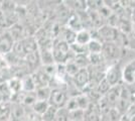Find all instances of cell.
<instances>
[{"label": "cell", "mask_w": 135, "mask_h": 121, "mask_svg": "<svg viewBox=\"0 0 135 121\" xmlns=\"http://www.w3.org/2000/svg\"><path fill=\"white\" fill-rule=\"evenodd\" d=\"M49 107H50V102L49 101H40V100H37L33 104V106L30 108V110L33 113H35L36 115L41 116L46 111V109Z\"/></svg>", "instance_id": "cell-16"}, {"label": "cell", "mask_w": 135, "mask_h": 121, "mask_svg": "<svg viewBox=\"0 0 135 121\" xmlns=\"http://www.w3.org/2000/svg\"><path fill=\"white\" fill-rule=\"evenodd\" d=\"M84 121H101V110L98 104L91 103L85 110Z\"/></svg>", "instance_id": "cell-9"}, {"label": "cell", "mask_w": 135, "mask_h": 121, "mask_svg": "<svg viewBox=\"0 0 135 121\" xmlns=\"http://www.w3.org/2000/svg\"><path fill=\"white\" fill-rule=\"evenodd\" d=\"M133 32H134L135 35V24H133Z\"/></svg>", "instance_id": "cell-29"}, {"label": "cell", "mask_w": 135, "mask_h": 121, "mask_svg": "<svg viewBox=\"0 0 135 121\" xmlns=\"http://www.w3.org/2000/svg\"><path fill=\"white\" fill-rule=\"evenodd\" d=\"M12 93L7 85V82L0 83V104L11 103Z\"/></svg>", "instance_id": "cell-13"}, {"label": "cell", "mask_w": 135, "mask_h": 121, "mask_svg": "<svg viewBox=\"0 0 135 121\" xmlns=\"http://www.w3.org/2000/svg\"><path fill=\"white\" fill-rule=\"evenodd\" d=\"M7 85L12 93V97L14 95L20 94L22 92V83H21V79H19V78L12 77L11 79L7 81Z\"/></svg>", "instance_id": "cell-14"}, {"label": "cell", "mask_w": 135, "mask_h": 121, "mask_svg": "<svg viewBox=\"0 0 135 121\" xmlns=\"http://www.w3.org/2000/svg\"><path fill=\"white\" fill-rule=\"evenodd\" d=\"M122 82L127 86H132L135 83V60L125 65L122 70Z\"/></svg>", "instance_id": "cell-8"}, {"label": "cell", "mask_w": 135, "mask_h": 121, "mask_svg": "<svg viewBox=\"0 0 135 121\" xmlns=\"http://www.w3.org/2000/svg\"><path fill=\"white\" fill-rule=\"evenodd\" d=\"M123 116L116 108H106L101 110V121H121Z\"/></svg>", "instance_id": "cell-10"}, {"label": "cell", "mask_w": 135, "mask_h": 121, "mask_svg": "<svg viewBox=\"0 0 135 121\" xmlns=\"http://www.w3.org/2000/svg\"><path fill=\"white\" fill-rule=\"evenodd\" d=\"M135 101V93L131 89V87L127 86L125 84H122L121 88V94L116 105V109L119 111V113L122 116H125L128 111L131 109Z\"/></svg>", "instance_id": "cell-1"}, {"label": "cell", "mask_w": 135, "mask_h": 121, "mask_svg": "<svg viewBox=\"0 0 135 121\" xmlns=\"http://www.w3.org/2000/svg\"><path fill=\"white\" fill-rule=\"evenodd\" d=\"M122 70L120 68V65L117 63L111 64L110 66H108L107 71H106V75L105 79L110 84L111 87L118 86L120 84H122Z\"/></svg>", "instance_id": "cell-5"}, {"label": "cell", "mask_w": 135, "mask_h": 121, "mask_svg": "<svg viewBox=\"0 0 135 121\" xmlns=\"http://www.w3.org/2000/svg\"><path fill=\"white\" fill-rule=\"evenodd\" d=\"M124 121H135V103L131 107V109L128 111V113L123 116Z\"/></svg>", "instance_id": "cell-26"}, {"label": "cell", "mask_w": 135, "mask_h": 121, "mask_svg": "<svg viewBox=\"0 0 135 121\" xmlns=\"http://www.w3.org/2000/svg\"><path fill=\"white\" fill-rule=\"evenodd\" d=\"M21 83H22V92L24 93H30L35 92L36 90V85L33 80V77L31 74L24 76L21 79Z\"/></svg>", "instance_id": "cell-12"}, {"label": "cell", "mask_w": 135, "mask_h": 121, "mask_svg": "<svg viewBox=\"0 0 135 121\" xmlns=\"http://www.w3.org/2000/svg\"><path fill=\"white\" fill-rule=\"evenodd\" d=\"M89 54H102L103 42L98 40H92L87 46Z\"/></svg>", "instance_id": "cell-18"}, {"label": "cell", "mask_w": 135, "mask_h": 121, "mask_svg": "<svg viewBox=\"0 0 135 121\" xmlns=\"http://www.w3.org/2000/svg\"><path fill=\"white\" fill-rule=\"evenodd\" d=\"M67 26L70 29L76 31V32H79L81 30L85 29L79 14L76 13V12H72V14H71V16H70V18H69V20H68L67 22Z\"/></svg>", "instance_id": "cell-11"}, {"label": "cell", "mask_w": 135, "mask_h": 121, "mask_svg": "<svg viewBox=\"0 0 135 121\" xmlns=\"http://www.w3.org/2000/svg\"><path fill=\"white\" fill-rule=\"evenodd\" d=\"M8 68H9V65L7 63L5 57L2 56V55H0V72L3 71V70L8 69Z\"/></svg>", "instance_id": "cell-27"}, {"label": "cell", "mask_w": 135, "mask_h": 121, "mask_svg": "<svg viewBox=\"0 0 135 121\" xmlns=\"http://www.w3.org/2000/svg\"><path fill=\"white\" fill-rule=\"evenodd\" d=\"M15 45V40L9 32L8 29L4 30L0 35V55L6 56L7 54L13 51V47Z\"/></svg>", "instance_id": "cell-6"}, {"label": "cell", "mask_w": 135, "mask_h": 121, "mask_svg": "<svg viewBox=\"0 0 135 121\" xmlns=\"http://www.w3.org/2000/svg\"><path fill=\"white\" fill-rule=\"evenodd\" d=\"M84 110H74V111H69V119L70 121H84Z\"/></svg>", "instance_id": "cell-23"}, {"label": "cell", "mask_w": 135, "mask_h": 121, "mask_svg": "<svg viewBox=\"0 0 135 121\" xmlns=\"http://www.w3.org/2000/svg\"><path fill=\"white\" fill-rule=\"evenodd\" d=\"M35 94H36V98L37 100L40 101H49L51 98V89L50 86L46 87H40L35 90Z\"/></svg>", "instance_id": "cell-17"}, {"label": "cell", "mask_w": 135, "mask_h": 121, "mask_svg": "<svg viewBox=\"0 0 135 121\" xmlns=\"http://www.w3.org/2000/svg\"><path fill=\"white\" fill-rule=\"evenodd\" d=\"M111 88H112V87L110 86V84L107 82V80L104 78V79L98 84V86H97V91L99 92V94H100L101 96H105V95L109 92V90H110Z\"/></svg>", "instance_id": "cell-24"}, {"label": "cell", "mask_w": 135, "mask_h": 121, "mask_svg": "<svg viewBox=\"0 0 135 121\" xmlns=\"http://www.w3.org/2000/svg\"><path fill=\"white\" fill-rule=\"evenodd\" d=\"M57 108H56L55 106H51L50 105V107L46 109L45 113L40 116V119L41 121H54L55 120V117L56 115V112H57Z\"/></svg>", "instance_id": "cell-22"}, {"label": "cell", "mask_w": 135, "mask_h": 121, "mask_svg": "<svg viewBox=\"0 0 135 121\" xmlns=\"http://www.w3.org/2000/svg\"><path fill=\"white\" fill-rule=\"evenodd\" d=\"M129 87H131V89H132V90H133V92L135 93V83L132 85V86H129Z\"/></svg>", "instance_id": "cell-28"}, {"label": "cell", "mask_w": 135, "mask_h": 121, "mask_svg": "<svg viewBox=\"0 0 135 121\" xmlns=\"http://www.w3.org/2000/svg\"><path fill=\"white\" fill-rule=\"evenodd\" d=\"M72 80H73L75 86L82 92L85 88L88 86V84L90 83V74H89L88 68L80 69L79 72L76 74V76L74 78H72Z\"/></svg>", "instance_id": "cell-7"}, {"label": "cell", "mask_w": 135, "mask_h": 121, "mask_svg": "<svg viewBox=\"0 0 135 121\" xmlns=\"http://www.w3.org/2000/svg\"><path fill=\"white\" fill-rule=\"evenodd\" d=\"M75 59V58H74ZM74 59L72 60H69L67 63L65 64V66H66V71H67V74L68 76L70 77V78H74L76 74L79 72L80 68L78 67V65L75 63V61H74Z\"/></svg>", "instance_id": "cell-19"}, {"label": "cell", "mask_w": 135, "mask_h": 121, "mask_svg": "<svg viewBox=\"0 0 135 121\" xmlns=\"http://www.w3.org/2000/svg\"><path fill=\"white\" fill-rule=\"evenodd\" d=\"M91 40H92V35L89 30L83 29L79 32H77V37H76L77 43H79L81 46H88Z\"/></svg>", "instance_id": "cell-15"}, {"label": "cell", "mask_w": 135, "mask_h": 121, "mask_svg": "<svg viewBox=\"0 0 135 121\" xmlns=\"http://www.w3.org/2000/svg\"><path fill=\"white\" fill-rule=\"evenodd\" d=\"M121 121H124V120H123V119H122V120H121Z\"/></svg>", "instance_id": "cell-30"}, {"label": "cell", "mask_w": 135, "mask_h": 121, "mask_svg": "<svg viewBox=\"0 0 135 121\" xmlns=\"http://www.w3.org/2000/svg\"><path fill=\"white\" fill-rule=\"evenodd\" d=\"M70 99V95L66 89H54L51 90V98L49 100L50 105L55 106L57 109L65 108L68 101Z\"/></svg>", "instance_id": "cell-4"}, {"label": "cell", "mask_w": 135, "mask_h": 121, "mask_svg": "<svg viewBox=\"0 0 135 121\" xmlns=\"http://www.w3.org/2000/svg\"><path fill=\"white\" fill-rule=\"evenodd\" d=\"M89 61L90 66H103L106 65L105 59L102 54H89Z\"/></svg>", "instance_id": "cell-21"}, {"label": "cell", "mask_w": 135, "mask_h": 121, "mask_svg": "<svg viewBox=\"0 0 135 121\" xmlns=\"http://www.w3.org/2000/svg\"><path fill=\"white\" fill-rule=\"evenodd\" d=\"M102 55L105 59V62L107 63H117L121 57V49L115 42H104Z\"/></svg>", "instance_id": "cell-3"}, {"label": "cell", "mask_w": 135, "mask_h": 121, "mask_svg": "<svg viewBox=\"0 0 135 121\" xmlns=\"http://www.w3.org/2000/svg\"><path fill=\"white\" fill-rule=\"evenodd\" d=\"M75 63L78 65L80 69H85L89 68L90 66V61H89V55H77L74 59Z\"/></svg>", "instance_id": "cell-20"}, {"label": "cell", "mask_w": 135, "mask_h": 121, "mask_svg": "<svg viewBox=\"0 0 135 121\" xmlns=\"http://www.w3.org/2000/svg\"><path fill=\"white\" fill-rule=\"evenodd\" d=\"M54 121H70V119H69V110H67L66 108L59 109Z\"/></svg>", "instance_id": "cell-25"}, {"label": "cell", "mask_w": 135, "mask_h": 121, "mask_svg": "<svg viewBox=\"0 0 135 121\" xmlns=\"http://www.w3.org/2000/svg\"><path fill=\"white\" fill-rule=\"evenodd\" d=\"M98 30V35L101 41L104 42H118L119 38L121 36V32L118 28L111 26L109 24H105L104 26H102L101 28L97 29Z\"/></svg>", "instance_id": "cell-2"}]
</instances>
